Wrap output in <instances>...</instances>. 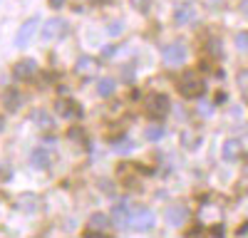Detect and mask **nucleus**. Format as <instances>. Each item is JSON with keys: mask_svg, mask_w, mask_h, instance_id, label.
<instances>
[{"mask_svg": "<svg viewBox=\"0 0 248 238\" xmlns=\"http://www.w3.org/2000/svg\"><path fill=\"white\" fill-rule=\"evenodd\" d=\"M206 92V82L196 72H184L179 79V94L186 99H199Z\"/></svg>", "mask_w": 248, "mask_h": 238, "instance_id": "nucleus-1", "label": "nucleus"}, {"mask_svg": "<svg viewBox=\"0 0 248 238\" xmlns=\"http://www.w3.org/2000/svg\"><path fill=\"white\" fill-rule=\"evenodd\" d=\"M156 221V216L147 206H132V218H129V228L134 231H149Z\"/></svg>", "mask_w": 248, "mask_h": 238, "instance_id": "nucleus-2", "label": "nucleus"}, {"mask_svg": "<svg viewBox=\"0 0 248 238\" xmlns=\"http://www.w3.org/2000/svg\"><path fill=\"white\" fill-rule=\"evenodd\" d=\"M169 97L167 94H149L147 97V102H144V109H147V114L152 117V119H159V117H164L169 112Z\"/></svg>", "mask_w": 248, "mask_h": 238, "instance_id": "nucleus-3", "label": "nucleus"}, {"mask_svg": "<svg viewBox=\"0 0 248 238\" xmlns=\"http://www.w3.org/2000/svg\"><path fill=\"white\" fill-rule=\"evenodd\" d=\"M40 35H43V40H57L62 35H67V23L60 17H50L43 23V30H40Z\"/></svg>", "mask_w": 248, "mask_h": 238, "instance_id": "nucleus-4", "label": "nucleus"}, {"mask_svg": "<svg viewBox=\"0 0 248 238\" xmlns=\"http://www.w3.org/2000/svg\"><path fill=\"white\" fill-rule=\"evenodd\" d=\"M161 55H164V65L176 67V65H181L186 60V47H184V43H169L167 47L161 50Z\"/></svg>", "mask_w": 248, "mask_h": 238, "instance_id": "nucleus-5", "label": "nucleus"}, {"mask_svg": "<svg viewBox=\"0 0 248 238\" xmlns=\"http://www.w3.org/2000/svg\"><path fill=\"white\" fill-rule=\"evenodd\" d=\"M75 72H77L79 77H87V79L97 77V74H99V60H94V57H90V55H79L77 65H75Z\"/></svg>", "mask_w": 248, "mask_h": 238, "instance_id": "nucleus-6", "label": "nucleus"}, {"mask_svg": "<svg viewBox=\"0 0 248 238\" xmlns=\"http://www.w3.org/2000/svg\"><path fill=\"white\" fill-rule=\"evenodd\" d=\"M223 218V211L218 208V204H211V201H203L201 208H199V221L203 223H211V226H218Z\"/></svg>", "mask_w": 248, "mask_h": 238, "instance_id": "nucleus-7", "label": "nucleus"}, {"mask_svg": "<svg viewBox=\"0 0 248 238\" xmlns=\"http://www.w3.org/2000/svg\"><path fill=\"white\" fill-rule=\"evenodd\" d=\"M132 206H134V204H129V201H119V204H114V208H112V223H114V226H122V228H129Z\"/></svg>", "mask_w": 248, "mask_h": 238, "instance_id": "nucleus-8", "label": "nucleus"}, {"mask_svg": "<svg viewBox=\"0 0 248 238\" xmlns=\"http://www.w3.org/2000/svg\"><path fill=\"white\" fill-rule=\"evenodd\" d=\"M164 218H167V223H171V226H181L186 218H189V208L184 204H174L164 211Z\"/></svg>", "mask_w": 248, "mask_h": 238, "instance_id": "nucleus-9", "label": "nucleus"}, {"mask_svg": "<svg viewBox=\"0 0 248 238\" xmlns=\"http://www.w3.org/2000/svg\"><path fill=\"white\" fill-rule=\"evenodd\" d=\"M194 17H196V8L191 3H179L176 10H174V20L179 25H189L194 23Z\"/></svg>", "mask_w": 248, "mask_h": 238, "instance_id": "nucleus-10", "label": "nucleus"}, {"mask_svg": "<svg viewBox=\"0 0 248 238\" xmlns=\"http://www.w3.org/2000/svg\"><path fill=\"white\" fill-rule=\"evenodd\" d=\"M37 25H40V17H30L28 23H23V28H20V32H17V45L20 47H25L30 43V37L35 35Z\"/></svg>", "mask_w": 248, "mask_h": 238, "instance_id": "nucleus-11", "label": "nucleus"}, {"mask_svg": "<svg viewBox=\"0 0 248 238\" xmlns=\"http://www.w3.org/2000/svg\"><path fill=\"white\" fill-rule=\"evenodd\" d=\"M35 72H37V65L32 62V60H20V62L15 65V70H13V74L20 77V79H28V77H32Z\"/></svg>", "mask_w": 248, "mask_h": 238, "instance_id": "nucleus-12", "label": "nucleus"}, {"mask_svg": "<svg viewBox=\"0 0 248 238\" xmlns=\"http://www.w3.org/2000/svg\"><path fill=\"white\" fill-rule=\"evenodd\" d=\"M30 159H32V166H35V169H47V166H50V151H47L45 147H37Z\"/></svg>", "mask_w": 248, "mask_h": 238, "instance_id": "nucleus-13", "label": "nucleus"}, {"mask_svg": "<svg viewBox=\"0 0 248 238\" xmlns=\"http://www.w3.org/2000/svg\"><path fill=\"white\" fill-rule=\"evenodd\" d=\"M107 226H109L107 216L94 213V216L90 218V223H87V233H105V231H107Z\"/></svg>", "mask_w": 248, "mask_h": 238, "instance_id": "nucleus-14", "label": "nucleus"}, {"mask_svg": "<svg viewBox=\"0 0 248 238\" xmlns=\"http://www.w3.org/2000/svg\"><path fill=\"white\" fill-rule=\"evenodd\" d=\"M3 102H5V107H8L10 112H15V109H20V104H23V94H20L17 89H5Z\"/></svg>", "mask_w": 248, "mask_h": 238, "instance_id": "nucleus-15", "label": "nucleus"}, {"mask_svg": "<svg viewBox=\"0 0 248 238\" xmlns=\"http://www.w3.org/2000/svg\"><path fill=\"white\" fill-rule=\"evenodd\" d=\"M238 151H241V142H238V139H229V142L223 144V159H226V162H233V159L238 156Z\"/></svg>", "mask_w": 248, "mask_h": 238, "instance_id": "nucleus-16", "label": "nucleus"}, {"mask_svg": "<svg viewBox=\"0 0 248 238\" xmlns=\"http://www.w3.org/2000/svg\"><path fill=\"white\" fill-rule=\"evenodd\" d=\"M134 142H132V139L129 136H122V139H117V142L112 144V149L117 151V154H129V151H134Z\"/></svg>", "mask_w": 248, "mask_h": 238, "instance_id": "nucleus-17", "label": "nucleus"}, {"mask_svg": "<svg viewBox=\"0 0 248 238\" xmlns=\"http://www.w3.org/2000/svg\"><path fill=\"white\" fill-rule=\"evenodd\" d=\"M144 136H147V142H159V139L164 136V127L161 124H149L147 129H144Z\"/></svg>", "mask_w": 248, "mask_h": 238, "instance_id": "nucleus-18", "label": "nucleus"}, {"mask_svg": "<svg viewBox=\"0 0 248 238\" xmlns=\"http://www.w3.org/2000/svg\"><path fill=\"white\" fill-rule=\"evenodd\" d=\"M114 89H117V82H114V79H99V85H97L99 97H109Z\"/></svg>", "mask_w": 248, "mask_h": 238, "instance_id": "nucleus-19", "label": "nucleus"}, {"mask_svg": "<svg viewBox=\"0 0 248 238\" xmlns=\"http://www.w3.org/2000/svg\"><path fill=\"white\" fill-rule=\"evenodd\" d=\"M32 119H35V124H37L40 129H52V119H50L47 112H35Z\"/></svg>", "mask_w": 248, "mask_h": 238, "instance_id": "nucleus-20", "label": "nucleus"}, {"mask_svg": "<svg viewBox=\"0 0 248 238\" xmlns=\"http://www.w3.org/2000/svg\"><path fill=\"white\" fill-rule=\"evenodd\" d=\"M57 112H60L62 117H79V114H82V109L72 107L70 102H57Z\"/></svg>", "mask_w": 248, "mask_h": 238, "instance_id": "nucleus-21", "label": "nucleus"}, {"mask_svg": "<svg viewBox=\"0 0 248 238\" xmlns=\"http://www.w3.org/2000/svg\"><path fill=\"white\" fill-rule=\"evenodd\" d=\"M17 206H23L25 211H32V208H35V196H32V193H25V196H20Z\"/></svg>", "mask_w": 248, "mask_h": 238, "instance_id": "nucleus-22", "label": "nucleus"}, {"mask_svg": "<svg viewBox=\"0 0 248 238\" xmlns=\"http://www.w3.org/2000/svg\"><path fill=\"white\" fill-rule=\"evenodd\" d=\"M236 47L241 52H248V32H238L236 35Z\"/></svg>", "mask_w": 248, "mask_h": 238, "instance_id": "nucleus-23", "label": "nucleus"}, {"mask_svg": "<svg viewBox=\"0 0 248 238\" xmlns=\"http://www.w3.org/2000/svg\"><path fill=\"white\" fill-rule=\"evenodd\" d=\"M122 30H124L122 23H112V25H107V32H109V35H119Z\"/></svg>", "mask_w": 248, "mask_h": 238, "instance_id": "nucleus-24", "label": "nucleus"}, {"mask_svg": "<svg viewBox=\"0 0 248 238\" xmlns=\"http://www.w3.org/2000/svg\"><path fill=\"white\" fill-rule=\"evenodd\" d=\"M50 3V8H55V10H60L62 5H65V0H47Z\"/></svg>", "mask_w": 248, "mask_h": 238, "instance_id": "nucleus-25", "label": "nucleus"}, {"mask_svg": "<svg viewBox=\"0 0 248 238\" xmlns=\"http://www.w3.org/2000/svg\"><path fill=\"white\" fill-rule=\"evenodd\" d=\"M241 13L248 15V0H243V3H241Z\"/></svg>", "mask_w": 248, "mask_h": 238, "instance_id": "nucleus-26", "label": "nucleus"}, {"mask_svg": "<svg viewBox=\"0 0 248 238\" xmlns=\"http://www.w3.org/2000/svg\"><path fill=\"white\" fill-rule=\"evenodd\" d=\"M90 3H94V5H107V3H112V0H90Z\"/></svg>", "mask_w": 248, "mask_h": 238, "instance_id": "nucleus-27", "label": "nucleus"}, {"mask_svg": "<svg viewBox=\"0 0 248 238\" xmlns=\"http://www.w3.org/2000/svg\"><path fill=\"white\" fill-rule=\"evenodd\" d=\"M0 129H3V119H0Z\"/></svg>", "mask_w": 248, "mask_h": 238, "instance_id": "nucleus-28", "label": "nucleus"}]
</instances>
